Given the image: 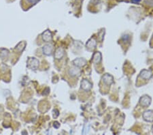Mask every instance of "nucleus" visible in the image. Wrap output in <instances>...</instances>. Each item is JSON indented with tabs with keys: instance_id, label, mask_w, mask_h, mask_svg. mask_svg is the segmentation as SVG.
Returning <instances> with one entry per match:
<instances>
[{
	"instance_id": "7ed1b4c3",
	"label": "nucleus",
	"mask_w": 153,
	"mask_h": 135,
	"mask_svg": "<svg viewBox=\"0 0 153 135\" xmlns=\"http://www.w3.org/2000/svg\"><path fill=\"white\" fill-rule=\"evenodd\" d=\"M29 2H30L31 4H35L36 2H38L39 0H27Z\"/></svg>"
},
{
	"instance_id": "f03ea898",
	"label": "nucleus",
	"mask_w": 153,
	"mask_h": 135,
	"mask_svg": "<svg viewBox=\"0 0 153 135\" xmlns=\"http://www.w3.org/2000/svg\"><path fill=\"white\" fill-rule=\"evenodd\" d=\"M150 46L151 47L152 49H153V34L152 35L151 39H150Z\"/></svg>"
},
{
	"instance_id": "20e7f679",
	"label": "nucleus",
	"mask_w": 153,
	"mask_h": 135,
	"mask_svg": "<svg viewBox=\"0 0 153 135\" xmlns=\"http://www.w3.org/2000/svg\"><path fill=\"white\" fill-rule=\"evenodd\" d=\"M141 0H132L133 2H134V3H138V2H140Z\"/></svg>"
},
{
	"instance_id": "f257e3e1",
	"label": "nucleus",
	"mask_w": 153,
	"mask_h": 135,
	"mask_svg": "<svg viewBox=\"0 0 153 135\" xmlns=\"http://www.w3.org/2000/svg\"><path fill=\"white\" fill-rule=\"evenodd\" d=\"M144 118L147 121H150V122H152L153 121V112L152 111H147V112H145L144 114Z\"/></svg>"
}]
</instances>
